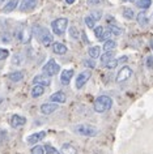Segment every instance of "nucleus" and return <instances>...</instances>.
Returning <instances> with one entry per match:
<instances>
[{"mask_svg":"<svg viewBox=\"0 0 153 154\" xmlns=\"http://www.w3.org/2000/svg\"><path fill=\"white\" fill-rule=\"evenodd\" d=\"M113 106V99L109 95H99L95 98V101L93 103V109L95 112L98 114H104L106 111H109Z\"/></svg>","mask_w":153,"mask_h":154,"instance_id":"nucleus-1","label":"nucleus"},{"mask_svg":"<svg viewBox=\"0 0 153 154\" xmlns=\"http://www.w3.org/2000/svg\"><path fill=\"white\" fill-rule=\"evenodd\" d=\"M33 33H34V35H37L38 41H39L41 43L45 46V47L51 46V43L54 42V41H52V34L48 32V29L43 28V26H34V28H33Z\"/></svg>","mask_w":153,"mask_h":154,"instance_id":"nucleus-2","label":"nucleus"},{"mask_svg":"<svg viewBox=\"0 0 153 154\" xmlns=\"http://www.w3.org/2000/svg\"><path fill=\"white\" fill-rule=\"evenodd\" d=\"M73 132L80 134V136L95 137L99 133V131L94 125H90V124H77L73 127Z\"/></svg>","mask_w":153,"mask_h":154,"instance_id":"nucleus-3","label":"nucleus"},{"mask_svg":"<svg viewBox=\"0 0 153 154\" xmlns=\"http://www.w3.org/2000/svg\"><path fill=\"white\" fill-rule=\"evenodd\" d=\"M67 28H68V20L66 17L56 18V20L51 22V29L56 35H63L64 32L67 30Z\"/></svg>","mask_w":153,"mask_h":154,"instance_id":"nucleus-4","label":"nucleus"},{"mask_svg":"<svg viewBox=\"0 0 153 154\" xmlns=\"http://www.w3.org/2000/svg\"><path fill=\"white\" fill-rule=\"evenodd\" d=\"M32 33L33 30H30L26 25H20L16 30V38L21 43H29L32 39Z\"/></svg>","mask_w":153,"mask_h":154,"instance_id":"nucleus-5","label":"nucleus"},{"mask_svg":"<svg viewBox=\"0 0 153 154\" xmlns=\"http://www.w3.org/2000/svg\"><path fill=\"white\" fill-rule=\"evenodd\" d=\"M42 71H43L45 75H47V76H50V77H52V76L58 75V73L60 72V65L56 63L54 59H50L47 63L43 65Z\"/></svg>","mask_w":153,"mask_h":154,"instance_id":"nucleus-6","label":"nucleus"},{"mask_svg":"<svg viewBox=\"0 0 153 154\" xmlns=\"http://www.w3.org/2000/svg\"><path fill=\"white\" fill-rule=\"evenodd\" d=\"M133 75V71L131 68L128 67V65H124V67H122L119 69V72H118V75H117V79H115V81L118 84H122V82H126V81H128L132 77Z\"/></svg>","mask_w":153,"mask_h":154,"instance_id":"nucleus-7","label":"nucleus"},{"mask_svg":"<svg viewBox=\"0 0 153 154\" xmlns=\"http://www.w3.org/2000/svg\"><path fill=\"white\" fill-rule=\"evenodd\" d=\"M90 77H92V72L89 71V69H86V71H83L81 73H79L77 77H76V81H75L76 89H81V88L90 80Z\"/></svg>","mask_w":153,"mask_h":154,"instance_id":"nucleus-8","label":"nucleus"},{"mask_svg":"<svg viewBox=\"0 0 153 154\" xmlns=\"http://www.w3.org/2000/svg\"><path fill=\"white\" fill-rule=\"evenodd\" d=\"M9 124H11L12 128H20V127H24L26 124V118L22 116V115L14 114L9 119Z\"/></svg>","mask_w":153,"mask_h":154,"instance_id":"nucleus-9","label":"nucleus"},{"mask_svg":"<svg viewBox=\"0 0 153 154\" xmlns=\"http://www.w3.org/2000/svg\"><path fill=\"white\" fill-rule=\"evenodd\" d=\"M59 109L58 103H54V102H47V103H43V105H41V114L43 115H51L52 112H55L56 110Z\"/></svg>","mask_w":153,"mask_h":154,"instance_id":"nucleus-10","label":"nucleus"},{"mask_svg":"<svg viewBox=\"0 0 153 154\" xmlns=\"http://www.w3.org/2000/svg\"><path fill=\"white\" fill-rule=\"evenodd\" d=\"M33 84L34 85H43V86L47 88V86L51 85V79H50V76L42 73V75H37L36 77H34Z\"/></svg>","mask_w":153,"mask_h":154,"instance_id":"nucleus-11","label":"nucleus"},{"mask_svg":"<svg viewBox=\"0 0 153 154\" xmlns=\"http://www.w3.org/2000/svg\"><path fill=\"white\" fill-rule=\"evenodd\" d=\"M45 137H46V132H45V131H41V132H36V133L28 136V138H26V142H28L29 145H36L37 142H39L41 140H43Z\"/></svg>","mask_w":153,"mask_h":154,"instance_id":"nucleus-12","label":"nucleus"},{"mask_svg":"<svg viewBox=\"0 0 153 154\" xmlns=\"http://www.w3.org/2000/svg\"><path fill=\"white\" fill-rule=\"evenodd\" d=\"M67 101V95L64 91H55L54 94L50 95L48 98V102H54V103H66Z\"/></svg>","mask_w":153,"mask_h":154,"instance_id":"nucleus-13","label":"nucleus"},{"mask_svg":"<svg viewBox=\"0 0 153 154\" xmlns=\"http://www.w3.org/2000/svg\"><path fill=\"white\" fill-rule=\"evenodd\" d=\"M38 0H22L20 4V11L21 12H29L36 8Z\"/></svg>","mask_w":153,"mask_h":154,"instance_id":"nucleus-14","label":"nucleus"},{"mask_svg":"<svg viewBox=\"0 0 153 154\" xmlns=\"http://www.w3.org/2000/svg\"><path fill=\"white\" fill-rule=\"evenodd\" d=\"M73 69H64L60 73V82L63 84V85H68V84L71 82L72 77H73Z\"/></svg>","mask_w":153,"mask_h":154,"instance_id":"nucleus-15","label":"nucleus"},{"mask_svg":"<svg viewBox=\"0 0 153 154\" xmlns=\"http://www.w3.org/2000/svg\"><path fill=\"white\" fill-rule=\"evenodd\" d=\"M136 21H137V24H139L141 28H145V26H148L149 18L147 16V13H145V11H141V12H139V13L136 14Z\"/></svg>","mask_w":153,"mask_h":154,"instance_id":"nucleus-16","label":"nucleus"},{"mask_svg":"<svg viewBox=\"0 0 153 154\" xmlns=\"http://www.w3.org/2000/svg\"><path fill=\"white\" fill-rule=\"evenodd\" d=\"M52 51L55 54H58V55H64V54H67L68 48L66 45L60 43V42H54L52 43Z\"/></svg>","mask_w":153,"mask_h":154,"instance_id":"nucleus-17","label":"nucleus"},{"mask_svg":"<svg viewBox=\"0 0 153 154\" xmlns=\"http://www.w3.org/2000/svg\"><path fill=\"white\" fill-rule=\"evenodd\" d=\"M18 2H20V0H8V3H7L4 7H3V12H4V13L13 12V11L17 8Z\"/></svg>","mask_w":153,"mask_h":154,"instance_id":"nucleus-18","label":"nucleus"},{"mask_svg":"<svg viewBox=\"0 0 153 154\" xmlns=\"http://www.w3.org/2000/svg\"><path fill=\"white\" fill-rule=\"evenodd\" d=\"M45 89H46V86H43V85H34L32 91H30V94H32L33 98H38L45 94Z\"/></svg>","mask_w":153,"mask_h":154,"instance_id":"nucleus-19","label":"nucleus"},{"mask_svg":"<svg viewBox=\"0 0 153 154\" xmlns=\"http://www.w3.org/2000/svg\"><path fill=\"white\" fill-rule=\"evenodd\" d=\"M88 55L92 59H97V57L101 56V47L99 46H90L89 50H88Z\"/></svg>","mask_w":153,"mask_h":154,"instance_id":"nucleus-20","label":"nucleus"},{"mask_svg":"<svg viewBox=\"0 0 153 154\" xmlns=\"http://www.w3.org/2000/svg\"><path fill=\"white\" fill-rule=\"evenodd\" d=\"M60 153L62 154H77V149L71 144H63L60 148Z\"/></svg>","mask_w":153,"mask_h":154,"instance_id":"nucleus-21","label":"nucleus"},{"mask_svg":"<svg viewBox=\"0 0 153 154\" xmlns=\"http://www.w3.org/2000/svg\"><path fill=\"white\" fill-rule=\"evenodd\" d=\"M8 79L12 82H20L21 80L24 79V72H21V71L12 72V73H9V75H8Z\"/></svg>","mask_w":153,"mask_h":154,"instance_id":"nucleus-22","label":"nucleus"},{"mask_svg":"<svg viewBox=\"0 0 153 154\" xmlns=\"http://www.w3.org/2000/svg\"><path fill=\"white\" fill-rule=\"evenodd\" d=\"M151 5H152V0H136V7L143 11L151 8Z\"/></svg>","mask_w":153,"mask_h":154,"instance_id":"nucleus-23","label":"nucleus"},{"mask_svg":"<svg viewBox=\"0 0 153 154\" xmlns=\"http://www.w3.org/2000/svg\"><path fill=\"white\" fill-rule=\"evenodd\" d=\"M0 42L4 45H9L11 42H12V34L9 32H3L0 34Z\"/></svg>","mask_w":153,"mask_h":154,"instance_id":"nucleus-24","label":"nucleus"},{"mask_svg":"<svg viewBox=\"0 0 153 154\" xmlns=\"http://www.w3.org/2000/svg\"><path fill=\"white\" fill-rule=\"evenodd\" d=\"M117 47V42L113 39H108L104 42V51H114Z\"/></svg>","mask_w":153,"mask_h":154,"instance_id":"nucleus-25","label":"nucleus"},{"mask_svg":"<svg viewBox=\"0 0 153 154\" xmlns=\"http://www.w3.org/2000/svg\"><path fill=\"white\" fill-rule=\"evenodd\" d=\"M99 57H101L102 65H105L106 63H108V61H110L111 59H114V51H105L104 55H101Z\"/></svg>","mask_w":153,"mask_h":154,"instance_id":"nucleus-26","label":"nucleus"},{"mask_svg":"<svg viewBox=\"0 0 153 154\" xmlns=\"http://www.w3.org/2000/svg\"><path fill=\"white\" fill-rule=\"evenodd\" d=\"M110 32H111V34L113 35H117V37H119V35H122L123 34V29L122 28H119L118 25H114V24H111V25H109V28H108Z\"/></svg>","mask_w":153,"mask_h":154,"instance_id":"nucleus-27","label":"nucleus"},{"mask_svg":"<svg viewBox=\"0 0 153 154\" xmlns=\"http://www.w3.org/2000/svg\"><path fill=\"white\" fill-rule=\"evenodd\" d=\"M22 61H24L22 54H14V55L12 56V64L13 65H21Z\"/></svg>","mask_w":153,"mask_h":154,"instance_id":"nucleus-28","label":"nucleus"},{"mask_svg":"<svg viewBox=\"0 0 153 154\" xmlns=\"http://www.w3.org/2000/svg\"><path fill=\"white\" fill-rule=\"evenodd\" d=\"M123 17L126 20H133L135 18V12L131 8H124L123 9Z\"/></svg>","mask_w":153,"mask_h":154,"instance_id":"nucleus-29","label":"nucleus"},{"mask_svg":"<svg viewBox=\"0 0 153 154\" xmlns=\"http://www.w3.org/2000/svg\"><path fill=\"white\" fill-rule=\"evenodd\" d=\"M45 154H60V150H56L52 145L46 144L45 145Z\"/></svg>","mask_w":153,"mask_h":154,"instance_id":"nucleus-30","label":"nucleus"},{"mask_svg":"<svg viewBox=\"0 0 153 154\" xmlns=\"http://www.w3.org/2000/svg\"><path fill=\"white\" fill-rule=\"evenodd\" d=\"M30 154H45V146L36 145L34 148L30 149Z\"/></svg>","mask_w":153,"mask_h":154,"instance_id":"nucleus-31","label":"nucleus"},{"mask_svg":"<svg viewBox=\"0 0 153 154\" xmlns=\"http://www.w3.org/2000/svg\"><path fill=\"white\" fill-rule=\"evenodd\" d=\"M70 37L72 38V39H79L80 33H79V30H77L76 26H71L70 28Z\"/></svg>","mask_w":153,"mask_h":154,"instance_id":"nucleus-32","label":"nucleus"},{"mask_svg":"<svg viewBox=\"0 0 153 154\" xmlns=\"http://www.w3.org/2000/svg\"><path fill=\"white\" fill-rule=\"evenodd\" d=\"M84 22H85V25H86L89 29H94V28H95V21H94L90 16H86L85 18H84Z\"/></svg>","mask_w":153,"mask_h":154,"instance_id":"nucleus-33","label":"nucleus"},{"mask_svg":"<svg viewBox=\"0 0 153 154\" xmlns=\"http://www.w3.org/2000/svg\"><path fill=\"white\" fill-rule=\"evenodd\" d=\"M93 30H94V35H95V38H97V39H101L102 34H104V32H105L104 26H95Z\"/></svg>","mask_w":153,"mask_h":154,"instance_id":"nucleus-34","label":"nucleus"},{"mask_svg":"<svg viewBox=\"0 0 153 154\" xmlns=\"http://www.w3.org/2000/svg\"><path fill=\"white\" fill-rule=\"evenodd\" d=\"M83 64L85 65V67H88L89 69H94L95 68V61H94V59H85V60H83Z\"/></svg>","mask_w":153,"mask_h":154,"instance_id":"nucleus-35","label":"nucleus"},{"mask_svg":"<svg viewBox=\"0 0 153 154\" xmlns=\"http://www.w3.org/2000/svg\"><path fill=\"white\" fill-rule=\"evenodd\" d=\"M89 16H90L92 18H93V20H94L95 22H97V21L101 20V17H102V12H101V11H92Z\"/></svg>","mask_w":153,"mask_h":154,"instance_id":"nucleus-36","label":"nucleus"},{"mask_svg":"<svg viewBox=\"0 0 153 154\" xmlns=\"http://www.w3.org/2000/svg\"><path fill=\"white\" fill-rule=\"evenodd\" d=\"M118 64H119V61H118V59H111L110 61H108V63L105 64V67L108 69H114L118 67Z\"/></svg>","mask_w":153,"mask_h":154,"instance_id":"nucleus-37","label":"nucleus"},{"mask_svg":"<svg viewBox=\"0 0 153 154\" xmlns=\"http://www.w3.org/2000/svg\"><path fill=\"white\" fill-rule=\"evenodd\" d=\"M145 65H147L148 69H153V56L152 55L147 56V59H145Z\"/></svg>","mask_w":153,"mask_h":154,"instance_id":"nucleus-38","label":"nucleus"},{"mask_svg":"<svg viewBox=\"0 0 153 154\" xmlns=\"http://www.w3.org/2000/svg\"><path fill=\"white\" fill-rule=\"evenodd\" d=\"M9 56V51L7 48H0V60H4Z\"/></svg>","mask_w":153,"mask_h":154,"instance_id":"nucleus-39","label":"nucleus"},{"mask_svg":"<svg viewBox=\"0 0 153 154\" xmlns=\"http://www.w3.org/2000/svg\"><path fill=\"white\" fill-rule=\"evenodd\" d=\"M113 35V34H111V32H110V30L109 29H106L105 30V32H104V34H102V37H101V39H99V41H108V39H110V37H111Z\"/></svg>","mask_w":153,"mask_h":154,"instance_id":"nucleus-40","label":"nucleus"},{"mask_svg":"<svg viewBox=\"0 0 153 154\" xmlns=\"http://www.w3.org/2000/svg\"><path fill=\"white\" fill-rule=\"evenodd\" d=\"M88 4L89 5H98V4H101V0H88Z\"/></svg>","mask_w":153,"mask_h":154,"instance_id":"nucleus-41","label":"nucleus"},{"mask_svg":"<svg viewBox=\"0 0 153 154\" xmlns=\"http://www.w3.org/2000/svg\"><path fill=\"white\" fill-rule=\"evenodd\" d=\"M127 60H128V57H127V56H122V57H119V59H118L119 64H120V63H124V61H127Z\"/></svg>","mask_w":153,"mask_h":154,"instance_id":"nucleus-42","label":"nucleus"},{"mask_svg":"<svg viewBox=\"0 0 153 154\" xmlns=\"http://www.w3.org/2000/svg\"><path fill=\"white\" fill-rule=\"evenodd\" d=\"M66 3H67V4H73L75 0H66Z\"/></svg>","mask_w":153,"mask_h":154,"instance_id":"nucleus-43","label":"nucleus"},{"mask_svg":"<svg viewBox=\"0 0 153 154\" xmlns=\"http://www.w3.org/2000/svg\"><path fill=\"white\" fill-rule=\"evenodd\" d=\"M122 2H124V3H133V2H136V0H122Z\"/></svg>","mask_w":153,"mask_h":154,"instance_id":"nucleus-44","label":"nucleus"},{"mask_svg":"<svg viewBox=\"0 0 153 154\" xmlns=\"http://www.w3.org/2000/svg\"><path fill=\"white\" fill-rule=\"evenodd\" d=\"M151 48H152V51H153V39L151 41Z\"/></svg>","mask_w":153,"mask_h":154,"instance_id":"nucleus-45","label":"nucleus"},{"mask_svg":"<svg viewBox=\"0 0 153 154\" xmlns=\"http://www.w3.org/2000/svg\"><path fill=\"white\" fill-rule=\"evenodd\" d=\"M5 2V0H0V4H3V3H4Z\"/></svg>","mask_w":153,"mask_h":154,"instance_id":"nucleus-46","label":"nucleus"},{"mask_svg":"<svg viewBox=\"0 0 153 154\" xmlns=\"http://www.w3.org/2000/svg\"><path fill=\"white\" fill-rule=\"evenodd\" d=\"M2 102H3V98H2V97H0V103H2Z\"/></svg>","mask_w":153,"mask_h":154,"instance_id":"nucleus-47","label":"nucleus"}]
</instances>
